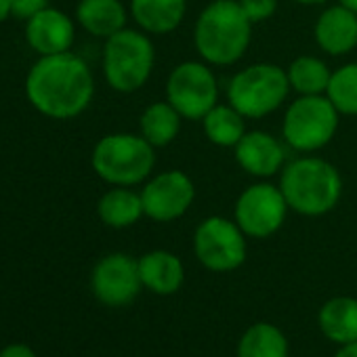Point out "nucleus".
I'll use <instances>...</instances> for the list:
<instances>
[{"label":"nucleus","instance_id":"1","mask_svg":"<svg viewBox=\"0 0 357 357\" xmlns=\"http://www.w3.org/2000/svg\"><path fill=\"white\" fill-rule=\"evenodd\" d=\"M26 93L40 114L55 120H70L91 105L95 78L86 61L70 51L45 55L30 70Z\"/></svg>","mask_w":357,"mask_h":357},{"label":"nucleus","instance_id":"2","mask_svg":"<svg viewBox=\"0 0 357 357\" xmlns=\"http://www.w3.org/2000/svg\"><path fill=\"white\" fill-rule=\"evenodd\" d=\"M252 26L238 0H213L196 20L194 47L208 66H234L252 43Z\"/></svg>","mask_w":357,"mask_h":357},{"label":"nucleus","instance_id":"3","mask_svg":"<svg viewBox=\"0 0 357 357\" xmlns=\"http://www.w3.org/2000/svg\"><path fill=\"white\" fill-rule=\"evenodd\" d=\"M280 190L290 211L303 217H321L338 206L342 176L332 162L317 155H303L282 168Z\"/></svg>","mask_w":357,"mask_h":357},{"label":"nucleus","instance_id":"4","mask_svg":"<svg viewBox=\"0 0 357 357\" xmlns=\"http://www.w3.org/2000/svg\"><path fill=\"white\" fill-rule=\"evenodd\" d=\"M93 170L109 185L132 188L145 183L155 166V147L139 132H114L97 141L91 155Z\"/></svg>","mask_w":357,"mask_h":357},{"label":"nucleus","instance_id":"5","mask_svg":"<svg viewBox=\"0 0 357 357\" xmlns=\"http://www.w3.org/2000/svg\"><path fill=\"white\" fill-rule=\"evenodd\" d=\"M288 72L275 63H252L227 84V103H231L246 120H259L280 109L290 93Z\"/></svg>","mask_w":357,"mask_h":357},{"label":"nucleus","instance_id":"6","mask_svg":"<svg viewBox=\"0 0 357 357\" xmlns=\"http://www.w3.org/2000/svg\"><path fill=\"white\" fill-rule=\"evenodd\" d=\"M155 49L143 30L124 28L105 40L103 74L107 84L118 93H135L151 76Z\"/></svg>","mask_w":357,"mask_h":357},{"label":"nucleus","instance_id":"7","mask_svg":"<svg viewBox=\"0 0 357 357\" xmlns=\"http://www.w3.org/2000/svg\"><path fill=\"white\" fill-rule=\"evenodd\" d=\"M338 122L340 114L326 95H298L284 114L282 137L292 149L313 153L334 139Z\"/></svg>","mask_w":357,"mask_h":357},{"label":"nucleus","instance_id":"8","mask_svg":"<svg viewBox=\"0 0 357 357\" xmlns=\"http://www.w3.org/2000/svg\"><path fill=\"white\" fill-rule=\"evenodd\" d=\"M166 101L185 120H202L219 103V82L206 61L178 63L166 80Z\"/></svg>","mask_w":357,"mask_h":357},{"label":"nucleus","instance_id":"9","mask_svg":"<svg viewBox=\"0 0 357 357\" xmlns=\"http://www.w3.org/2000/svg\"><path fill=\"white\" fill-rule=\"evenodd\" d=\"M194 252L200 265L215 273H229L246 261V234L234 219L208 217L194 234Z\"/></svg>","mask_w":357,"mask_h":357},{"label":"nucleus","instance_id":"10","mask_svg":"<svg viewBox=\"0 0 357 357\" xmlns=\"http://www.w3.org/2000/svg\"><path fill=\"white\" fill-rule=\"evenodd\" d=\"M288 202L280 185L267 181L248 185L236 200L234 221L246 234V238L265 240L278 234L288 215Z\"/></svg>","mask_w":357,"mask_h":357},{"label":"nucleus","instance_id":"11","mask_svg":"<svg viewBox=\"0 0 357 357\" xmlns=\"http://www.w3.org/2000/svg\"><path fill=\"white\" fill-rule=\"evenodd\" d=\"M143 211L155 223H172L181 219L196 200V185L178 168L149 176L141 190Z\"/></svg>","mask_w":357,"mask_h":357},{"label":"nucleus","instance_id":"12","mask_svg":"<svg viewBox=\"0 0 357 357\" xmlns=\"http://www.w3.org/2000/svg\"><path fill=\"white\" fill-rule=\"evenodd\" d=\"M91 288L97 301H101L107 307L130 305L143 288L139 261L124 252L103 257L93 269Z\"/></svg>","mask_w":357,"mask_h":357},{"label":"nucleus","instance_id":"13","mask_svg":"<svg viewBox=\"0 0 357 357\" xmlns=\"http://www.w3.org/2000/svg\"><path fill=\"white\" fill-rule=\"evenodd\" d=\"M234 155L240 168L257 178H269L286 166L284 145L267 130H246L234 147Z\"/></svg>","mask_w":357,"mask_h":357},{"label":"nucleus","instance_id":"14","mask_svg":"<svg viewBox=\"0 0 357 357\" xmlns=\"http://www.w3.org/2000/svg\"><path fill=\"white\" fill-rule=\"evenodd\" d=\"M74 22L66 13L49 7L30 17L26 26V40L36 53H40V57L68 53L74 45Z\"/></svg>","mask_w":357,"mask_h":357},{"label":"nucleus","instance_id":"15","mask_svg":"<svg viewBox=\"0 0 357 357\" xmlns=\"http://www.w3.org/2000/svg\"><path fill=\"white\" fill-rule=\"evenodd\" d=\"M313 38L332 57L351 53L357 47V13L340 3L324 9L313 26Z\"/></svg>","mask_w":357,"mask_h":357},{"label":"nucleus","instance_id":"16","mask_svg":"<svg viewBox=\"0 0 357 357\" xmlns=\"http://www.w3.org/2000/svg\"><path fill=\"white\" fill-rule=\"evenodd\" d=\"M139 273H141L143 288L160 296L174 294L185 282L183 261L168 250L145 252L139 259Z\"/></svg>","mask_w":357,"mask_h":357},{"label":"nucleus","instance_id":"17","mask_svg":"<svg viewBox=\"0 0 357 357\" xmlns=\"http://www.w3.org/2000/svg\"><path fill=\"white\" fill-rule=\"evenodd\" d=\"M188 0H130V15L151 36H164L183 24Z\"/></svg>","mask_w":357,"mask_h":357},{"label":"nucleus","instance_id":"18","mask_svg":"<svg viewBox=\"0 0 357 357\" xmlns=\"http://www.w3.org/2000/svg\"><path fill=\"white\" fill-rule=\"evenodd\" d=\"M76 20L89 34L107 40L126 28L128 13L120 0H80Z\"/></svg>","mask_w":357,"mask_h":357},{"label":"nucleus","instance_id":"19","mask_svg":"<svg viewBox=\"0 0 357 357\" xmlns=\"http://www.w3.org/2000/svg\"><path fill=\"white\" fill-rule=\"evenodd\" d=\"M317 324L321 334L336 342L349 344L357 340V298L334 296L326 301L317 313Z\"/></svg>","mask_w":357,"mask_h":357},{"label":"nucleus","instance_id":"20","mask_svg":"<svg viewBox=\"0 0 357 357\" xmlns=\"http://www.w3.org/2000/svg\"><path fill=\"white\" fill-rule=\"evenodd\" d=\"M97 215L107 227L114 229H124L135 225L141 217H145L141 192L114 185L109 192H105L99 198Z\"/></svg>","mask_w":357,"mask_h":357},{"label":"nucleus","instance_id":"21","mask_svg":"<svg viewBox=\"0 0 357 357\" xmlns=\"http://www.w3.org/2000/svg\"><path fill=\"white\" fill-rule=\"evenodd\" d=\"M183 116L178 114L166 99L149 103L139 120V130L141 135L153 145V147H166L172 143L181 130Z\"/></svg>","mask_w":357,"mask_h":357},{"label":"nucleus","instance_id":"22","mask_svg":"<svg viewBox=\"0 0 357 357\" xmlns=\"http://www.w3.org/2000/svg\"><path fill=\"white\" fill-rule=\"evenodd\" d=\"M206 139L217 147H236L246 135V118L231 103H217L202 118Z\"/></svg>","mask_w":357,"mask_h":357},{"label":"nucleus","instance_id":"23","mask_svg":"<svg viewBox=\"0 0 357 357\" xmlns=\"http://www.w3.org/2000/svg\"><path fill=\"white\" fill-rule=\"evenodd\" d=\"M286 334L267 321L252 324L238 342V357H288Z\"/></svg>","mask_w":357,"mask_h":357},{"label":"nucleus","instance_id":"24","mask_svg":"<svg viewBox=\"0 0 357 357\" xmlns=\"http://www.w3.org/2000/svg\"><path fill=\"white\" fill-rule=\"evenodd\" d=\"M290 89L298 95H326L332 70L315 55H301L288 66Z\"/></svg>","mask_w":357,"mask_h":357},{"label":"nucleus","instance_id":"25","mask_svg":"<svg viewBox=\"0 0 357 357\" xmlns=\"http://www.w3.org/2000/svg\"><path fill=\"white\" fill-rule=\"evenodd\" d=\"M326 97L340 116H357V61L344 63L332 72Z\"/></svg>","mask_w":357,"mask_h":357},{"label":"nucleus","instance_id":"26","mask_svg":"<svg viewBox=\"0 0 357 357\" xmlns=\"http://www.w3.org/2000/svg\"><path fill=\"white\" fill-rule=\"evenodd\" d=\"M238 3L252 24H263L278 11V0H238Z\"/></svg>","mask_w":357,"mask_h":357},{"label":"nucleus","instance_id":"27","mask_svg":"<svg viewBox=\"0 0 357 357\" xmlns=\"http://www.w3.org/2000/svg\"><path fill=\"white\" fill-rule=\"evenodd\" d=\"M11 3V13L20 20H30L43 9H47L49 0H9Z\"/></svg>","mask_w":357,"mask_h":357},{"label":"nucleus","instance_id":"28","mask_svg":"<svg viewBox=\"0 0 357 357\" xmlns=\"http://www.w3.org/2000/svg\"><path fill=\"white\" fill-rule=\"evenodd\" d=\"M0 357H36V353L28 344H9L0 351Z\"/></svg>","mask_w":357,"mask_h":357},{"label":"nucleus","instance_id":"29","mask_svg":"<svg viewBox=\"0 0 357 357\" xmlns=\"http://www.w3.org/2000/svg\"><path fill=\"white\" fill-rule=\"evenodd\" d=\"M334 357H357V340L349 342V344H340V349L336 351Z\"/></svg>","mask_w":357,"mask_h":357},{"label":"nucleus","instance_id":"30","mask_svg":"<svg viewBox=\"0 0 357 357\" xmlns=\"http://www.w3.org/2000/svg\"><path fill=\"white\" fill-rule=\"evenodd\" d=\"M11 15V3L9 0H0V24Z\"/></svg>","mask_w":357,"mask_h":357},{"label":"nucleus","instance_id":"31","mask_svg":"<svg viewBox=\"0 0 357 357\" xmlns=\"http://www.w3.org/2000/svg\"><path fill=\"white\" fill-rule=\"evenodd\" d=\"M290 3H296V5H307V7H313V5H324L328 0H290Z\"/></svg>","mask_w":357,"mask_h":357},{"label":"nucleus","instance_id":"32","mask_svg":"<svg viewBox=\"0 0 357 357\" xmlns=\"http://www.w3.org/2000/svg\"><path fill=\"white\" fill-rule=\"evenodd\" d=\"M340 5H344L347 9H351V11H355L357 13V0H338Z\"/></svg>","mask_w":357,"mask_h":357}]
</instances>
